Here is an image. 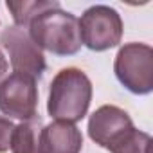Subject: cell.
<instances>
[{
    "label": "cell",
    "instance_id": "6da1fadb",
    "mask_svg": "<svg viewBox=\"0 0 153 153\" xmlns=\"http://www.w3.org/2000/svg\"><path fill=\"white\" fill-rule=\"evenodd\" d=\"M92 101V81L90 78L76 67L61 68L51 83L47 112L56 121L76 124L81 121Z\"/></svg>",
    "mask_w": 153,
    "mask_h": 153
},
{
    "label": "cell",
    "instance_id": "7a4b0ae2",
    "mask_svg": "<svg viewBox=\"0 0 153 153\" xmlns=\"http://www.w3.org/2000/svg\"><path fill=\"white\" fill-rule=\"evenodd\" d=\"M29 36L42 51L56 56H72L83 45L78 18L61 7L40 13L29 24Z\"/></svg>",
    "mask_w": 153,
    "mask_h": 153
},
{
    "label": "cell",
    "instance_id": "3957f363",
    "mask_svg": "<svg viewBox=\"0 0 153 153\" xmlns=\"http://www.w3.org/2000/svg\"><path fill=\"white\" fill-rule=\"evenodd\" d=\"M114 72L119 83L137 96L153 90V49L148 43H124L114 61Z\"/></svg>",
    "mask_w": 153,
    "mask_h": 153
},
{
    "label": "cell",
    "instance_id": "277c9868",
    "mask_svg": "<svg viewBox=\"0 0 153 153\" xmlns=\"http://www.w3.org/2000/svg\"><path fill=\"white\" fill-rule=\"evenodd\" d=\"M79 22L81 43L96 52L117 47L123 38V20L121 15L110 6H92L88 7Z\"/></svg>",
    "mask_w": 153,
    "mask_h": 153
},
{
    "label": "cell",
    "instance_id": "5b68a950",
    "mask_svg": "<svg viewBox=\"0 0 153 153\" xmlns=\"http://www.w3.org/2000/svg\"><path fill=\"white\" fill-rule=\"evenodd\" d=\"M38 87L31 76L13 72L0 83V112L7 119L29 121L36 117Z\"/></svg>",
    "mask_w": 153,
    "mask_h": 153
},
{
    "label": "cell",
    "instance_id": "8992f818",
    "mask_svg": "<svg viewBox=\"0 0 153 153\" xmlns=\"http://www.w3.org/2000/svg\"><path fill=\"white\" fill-rule=\"evenodd\" d=\"M0 45L9 54V63L13 72H20L38 79L47 68L43 51L31 40L25 29L11 25L0 34Z\"/></svg>",
    "mask_w": 153,
    "mask_h": 153
},
{
    "label": "cell",
    "instance_id": "52a82bcc",
    "mask_svg": "<svg viewBox=\"0 0 153 153\" xmlns=\"http://www.w3.org/2000/svg\"><path fill=\"white\" fill-rule=\"evenodd\" d=\"M131 128L130 114L115 105L99 106L88 119V137L105 149H110Z\"/></svg>",
    "mask_w": 153,
    "mask_h": 153
},
{
    "label": "cell",
    "instance_id": "ba28073f",
    "mask_svg": "<svg viewBox=\"0 0 153 153\" xmlns=\"http://www.w3.org/2000/svg\"><path fill=\"white\" fill-rule=\"evenodd\" d=\"M83 135L78 126L65 121H54L42 128L40 153H81Z\"/></svg>",
    "mask_w": 153,
    "mask_h": 153
},
{
    "label": "cell",
    "instance_id": "9c48e42d",
    "mask_svg": "<svg viewBox=\"0 0 153 153\" xmlns=\"http://www.w3.org/2000/svg\"><path fill=\"white\" fill-rule=\"evenodd\" d=\"M42 128H43V124L38 115L29 121H22L18 126H15L9 149L13 153H40Z\"/></svg>",
    "mask_w": 153,
    "mask_h": 153
},
{
    "label": "cell",
    "instance_id": "30bf717a",
    "mask_svg": "<svg viewBox=\"0 0 153 153\" xmlns=\"http://www.w3.org/2000/svg\"><path fill=\"white\" fill-rule=\"evenodd\" d=\"M6 6L13 15L15 25L20 27V29L29 27V24L40 13H43L47 9H52V7H61L59 2H56V0H18V2L7 0Z\"/></svg>",
    "mask_w": 153,
    "mask_h": 153
},
{
    "label": "cell",
    "instance_id": "8fae6325",
    "mask_svg": "<svg viewBox=\"0 0 153 153\" xmlns=\"http://www.w3.org/2000/svg\"><path fill=\"white\" fill-rule=\"evenodd\" d=\"M110 153H151V137L135 126L126 131L110 149Z\"/></svg>",
    "mask_w": 153,
    "mask_h": 153
},
{
    "label": "cell",
    "instance_id": "7c38bea8",
    "mask_svg": "<svg viewBox=\"0 0 153 153\" xmlns=\"http://www.w3.org/2000/svg\"><path fill=\"white\" fill-rule=\"evenodd\" d=\"M15 131V124L11 119L0 115V153H6L11 148V137Z\"/></svg>",
    "mask_w": 153,
    "mask_h": 153
},
{
    "label": "cell",
    "instance_id": "4fadbf2b",
    "mask_svg": "<svg viewBox=\"0 0 153 153\" xmlns=\"http://www.w3.org/2000/svg\"><path fill=\"white\" fill-rule=\"evenodd\" d=\"M7 70H9V63H7L4 52L0 51V83H2V81L7 78Z\"/></svg>",
    "mask_w": 153,
    "mask_h": 153
}]
</instances>
